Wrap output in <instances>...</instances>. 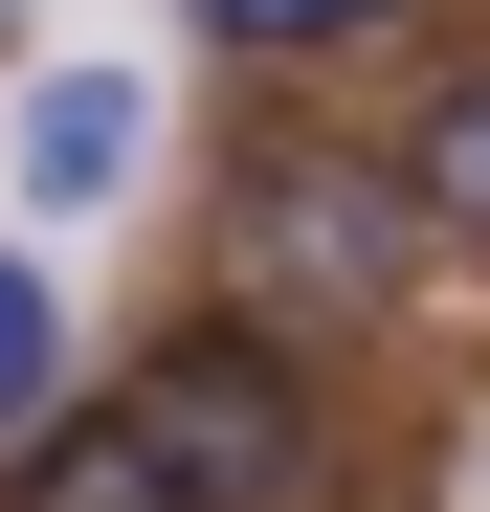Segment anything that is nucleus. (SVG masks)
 Listing matches in <instances>:
<instances>
[{
    "mask_svg": "<svg viewBox=\"0 0 490 512\" xmlns=\"http://www.w3.org/2000/svg\"><path fill=\"white\" fill-rule=\"evenodd\" d=\"M245 223H268V245H290V290H335V312H379V290L446 245L401 156H268V179H245Z\"/></svg>",
    "mask_w": 490,
    "mask_h": 512,
    "instance_id": "1",
    "label": "nucleus"
},
{
    "mask_svg": "<svg viewBox=\"0 0 490 512\" xmlns=\"http://www.w3.org/2000/svg\"><path fill=\"white\" fill-rule=\"evenodd\" d=\"M134 423H156V446H179L201 490H245V512H268V490L312 468V423H290V379L245 357V334H179V357L134 379Z\"/></svg>",
    "mask_w": 490,
    "mask_h": 512,
    "instance_id": "2",
    "label": "nucleus"
},
{
    "mask_svg": "<svg viewBox=\"0 0 490 512\" xmlns=\"http://www.w3.org/2000/svg\"><path fill=\"white\" fill-rule=\"evenodd\" d=\"M0 512H201V468H179V446L112 401V423H45V446L0 468Z\"/></svg>",
    "mask_w": 490,
    "mask_h": 512,
    "instance_id": "3",
    "label": "nucleus"
},
{
    "mask_svg": "<svg viewBox=\"0 0 490 512\" xmlns=\"http://www.w3.org/2000/svg\"><path fill=\"white\" fill-rule=\"evenodd\" d=\"M134 67H45V90H23V201H112L134 179Z\"/></svg>",
    "mask_w": 490,
    "mask_h": 512,
    "instance_id": "4",
    "label": "nucleus"
},
{
    "mask_svg": "<svg viewBox=\"0 0 490 512\" xmlns=\"http://www.w3.org/2000/svg\"><path fill=\"white\" fill-rule=\"evenodd\" d=\"M401 179H424V223H446V245H490V67H446V90H424Z\"/></svg>",
    "mask_w": 490,
    "mask_h": 512,
    "instance_id": "5",
    "label": "nucleus"
},
{
    "mask_svg": "<svg viewBox=\"0 0 490 512\" xmlns=\"http://www.w3.org/2000/svg\"><path fill=\"white\" fill-rule=\"evenodd\" d=\"M45 379H67V312H45L23 245H0V423H45Z\"/></svg>",
    "mask_w": 490,
    "mask_h": 512,
    "instance_id": "6",
    "label": "nucleus"
},
{
    "mask_svg": "<svg viewBox=\"0 0 490 512\" xmlns=\"http://www.w3.org/2000/svg\"><path fill=\"white\" fill-rule=\"evenodd\" d=\"M223 45H357V23H401V0H201Z\"/></svg>",
    "mask_w": 490,
    "mask_h": 512,
    "instance_id": "7",
    "label": "nucleus"
},
{
    "mask_svg": "<svg viewBox=\"0 0 490 512\" xmlns=\"http://www.w3.org/2000/svg\"><path fill=\"white\" fill-rule=\"evenodd\" d=\"M0 23H23V0H0Z\"/></svg>",
    "mask_w": 490,
    "mask_h": 512,
    "instance_id": "8",
    "label": "nucleus"
}]
</instances>
